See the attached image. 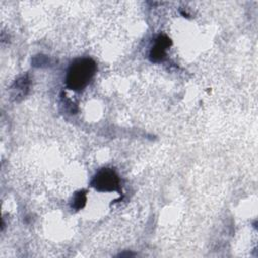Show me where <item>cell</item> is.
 Returning a JSON list of instances; mask_svg holds the SVG:
<instances>
[{"label": "cell", "instance_id": "obj_1", "mask_svg": "<svg viewBox=\"0 0 258 258\" xmlns=\"http://www.w3.org/2000/svg\"><path fill=\"white\" fill-rule=\"evenodd\" d=\"M97 71L96 62L89 57L75 59L67 73L66 85L74 91H81L87 87Z\"/></svg>", "mask_w": 258, "mask_h": 258}, {"label": "cell", "instance_id": "obj_2", "mask_svg": "<svg viewBox=\"0 0 258 258\" xmlns=\"http://www.w3.org/2000/svg\"><path fill=\"white\" fill-rule=\"evenodd\" d=\"M91 185L98 191H114L120 186V179L112 168H102L93 177Z\"/></svg>", "mask_w": 258, "mask_h": 258}, {"label": "cell", "instance_id": "obj_3", "mask_svg": "<svg viewBox=\"0 0 258 258\" xmlns=\"http://www.w3.org/2000/svg\"><path fill=\"white\" fill-rule=\"evenodd\" d=\"M171 45V40L166 35L161 34L159 35L150 49L149 58L152 62H159L165 58L166 50Z\"/></svg>", "mask_w": 258, "mask_h": 258}, {"label": "cell", "instance_id": "obj_4", "mask_svg": "<svg viewBox=\"0 0 258 258\" xmlns=\"http://www.w3.org/2000/svg\"><path fill=\"white\" fill-rule=\"evenodd\" d=\"M87 202V197H86V191L85 190H81L78 191L74 199H73V203H72V208H74L75 210H80L82 209L85 204Z\"/></svg>", "mask_w": 258, "mask_h": 258}]
</instances>
